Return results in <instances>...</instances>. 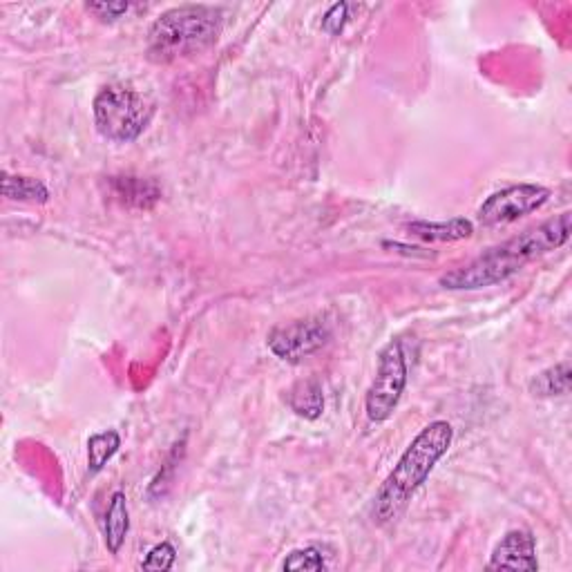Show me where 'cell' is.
I'll list each match as a JSON object with an SVG mask.
<instances>
[{
	"mask_svg": "<svg viewBox=\"0 0 572 572\" xmlns=\"http://www.w3.org/2000/svg\"><path fill=\"white\" fill-rule=\"evenodd\" d=\"M570 213H561L535 228L519 233L459 269L441 275V286L450 291H476L517 275L528 262L557 251L570 240Z\"/></svg>",
	"mask_w": 572,
	"mask_h": 572,
	"instance_id": "6da1fadb",
	"label": "cell"
},
{
	"mask_svg": "<svg viewBox=\"0 0 572 572\" xmlns=\"http://www.w3.org/2000/svg\"><path fill=\"white\" fill-rule=\"evenodd\" d=\"M452 441L454 429L447 421H434L421 429V434L414 438L412 445L400 456L392 474L387 476L385 483L376 492L374 521L378 526H387V523L400 519V514L407 510L414 494L429 479L436 463L450 450Z\"/></svg>",
	"mask_w": 572,
	"mask_h": 572,
	"instance_id": "7a4b0ae2",
	"label": "cell"
},
{
	"mask_svg": "<svg viewBox=\"0 0 572 572\" xmlns=\"http://www.w3.org/2000/svg\"><path fill=\"white\" fill-rule=\"evenodd\" d=\"M224 12L215 5H179L161 14L148 32V59L175 63L211 47L222 32Z\"/></svg>",
	"mask_w": 572,
	"mask_h": 572,
	"instance_id": "3957f363",
	"label": "cell"
},
{
	"mask_svg": "<svg viewBox=\"0 0 572 572\" xmlns=\"http://www.w3.org/2000/svg\"><path fill=\"white\" fill-rule=\"evenodd\" d=\"M94 126L99 135L114 143L139 139L155 117V103L146 94L126 83H110L101 88L92 103Z\"/></svg>",
	"mask_w": 572,
	"mask_h": 572,
	"instance_id": "277c9868",
	"label": "cell"
},
{
	"mask_svg": "<svg viewBox=\"0 0 572 572\" xmlns=\"http://www.w3.org/2000/svg\"><path fill=\"white\" fill-rule=\"evenodd\" d=\"M407 360L400 340H392L380 351L374 383L365 396V412L371 423H385L392 418L407 387Z\"/></svg>",
	"mask_w": 572,
	"mask_h": 572,
	"instance_id": "5b68a950",
	"label": "cell"
},
{
	"mask_svg": "<svg viewBox=\"0 0 572 572\" xmlns=\"http://www.w3.org/2000/svg\"><path fill=\"white\" fill-rule=\"evenodd\" d=\"M550 199V190L537 184H519L499 190L490 195L479 208L481 226H505L517 222L539 208Z\"/></svg>",
	"mask_w": 572,
	"mask_h": 572,
	"instance_id": "8992f818",
	"label": "cell"
},
{
	"mask_svg": "<svg viewBox=\"0 0 572 572\" xmlns=\"http://www.w3.org/2000/svg\"><path fill=\"white\" fill-rule=\"evenodd\" d=\"M331 340V327L322 318L298 320L284 324L271 331L266 345L275 356L291 365H298L304 358H309L320 351Z\"/></svg>",
	"mask_w": 572,
	"mask_h": 572,
	"instance_id": "52a82bcc",
	"label": "cell"
},
{
	"mask_svg": "<svg viewBox=\"0 0 572 572\" xmlns=\"http://www.w3.org/2000/svg\"><path fill=\"white\" fill-rule=\"evenodd\" d=\"M490 570H539L537 541L530 530H510L490 557Z\"/></svg>",
	"mask_w": 572,
	"mask_h": 572,
	"instance_id": "ba28073f",
	"label": "cell"
},
{
	"mask_svg": "<svg viewBox=\"0 0 572 572\" xmlns=\"http://www.w3.org/2000/svg\"><path fill=\"white\" fill-rule=\"evenodd\" d=\"M112 195L123 206L130 208H152L161 199V188L150 179L141 177H110Z\"/></svg>",
	"mask_w": 572,
	"mask_h": 572,
	"instance_id": "9c48e42d",
	"label": "cell"
},
{
	"mask_svg": "<svg viewBox=\"0 0 572 572\" xmlns=\"http://www.w3.org/2000/svg\"><path fill=\"white\" fill-rule=\"evenodd\" d=\"M130 532V510H128V499L121 490L112 494L108 512H106V523H103V539H106V546L110 550V555H119V550L123 548V543L128 539Z\"/></svg>",
	"mask_w": 572,
	"mask_h": 572,
	"instance_id": "30bf717a",
	"label": "cell"
},
{
	"mask_svg": "<svg viewBox=\"0 0 572 572\" xmlns=\"http://www.w3.org/2000/svg\"><path fill=\"white\" fill-rule=\"evenodd\" d=\"M407 231L425 242H459L467 240L474 233V224L470 219L454 217L450 222H412Z\"/></svg>",
	"mask_w": 572,
	"mask_h": 572,
	"instance_id": "8fae6325",
	"label": "cell"
},
{
	"mask_svg": "<svg viewBox=\"0 0 572 572\" xmlns=\"http://www.w3.org/2000/svg\"><path fill=\"white\" fill-rule=\"evenodd\" d=\"M284 400L295 414L300 418H307V421H316V418H320L324 412L322 385L313 378L295 383L289 392H286Z\"/></svg>",
	"mask_w": 572,
	"mask_h": 572,
	"instance_id": "7c38bea8",
	"label": "cell"
},
{
	"mask_svg": "<svg viewBox=\"0 0 572 572\" xmlns=\"http://www.w3.org/2000/svg\"><path fill=\"white\" fill-rule=\"evenodd\" d=\"M3 197L12 199V202H30V204H47L50 202V190L34 177L23 175H9L7 170L3 173Z\"/></svg>",
	"mask_w": 572,
	"mask_h": 572,
	"instance_id": "4fadbf2b",
	"label": "cell"
},
{
	"mask_svg": "<svg viewBox=\"0 0 572 572\" xmlns=\"http://www.w3.org/2000/svg\"><path fill=\"white\" fill-rule=\"evenodd\" d=\"M530 392L539 398L566 396L570 392V365L559 362V365L541 371L530 380Z\"/></svg>",
	"mask_w": 572,
	"mask_h": 572,
	"instance_id": "5bb4252c",
	"label": "cell"
},
{
	"mask_svg": "<svg viewBox=\"0 0 572 572\" xmlns=\"http://www.w3.org/2000/svg\"><path fill=\"white\" fill-rule=\"evenodd\" d=\"M119 447H121V436L114 432V429L92 434L88 441V470L92 474L101 472L112 456L119 452Z\"/></svg>",
	"mask_w": 572,
	"mask_h": 572,
	"instance_id": "9a60e30c",
	"label": "cell"
},
{
	"mask_svg": "<svg viewBox=\"0 0 572 572\" xmlns=\"http://www.w3.org/2000/svg\"><path fill=\"white\" fill-rule=\"evenodd\" d=\"M284 570H324L327 564L320 555L318 548H302V550H293L289 557L284 559L282 564Z\"/></svg>",
	"mask_w": 572,
	"mask_h": 572,
	"instance_id": "2e32d148",
	"label": "cell"
},
{
	"mask_svg": "<svg viewBox=\"0 0 572 572\" xmlns=\"http://www.w3.org/2000/svg\"><path fill=\"white\" fill-rule=\"evenodd\" d=\"M175 559H177V550L173 543H159V546L152 548L146 559L141 561V568L143 570H170L175 566Z\"/></svg>",
	"mask_w": 572,
	"mask_h": 572,
	"instance_id": "e0dca14e",
	"label": "cell"
},
{
	"mask_svg": "<svg viewBox=\"0 0 572 572\" xmlns=\"http://www.w3.org/2000/svg\"><path fill=\"white\" fill-rule=\"evenodd\" d=\"M349 21V5L347 3H336L322 18V30L329 34H340L345 30V25Z\"/></svg>",
	"mask_w": 572,
	"mask_h": 572,
	"instance_id": "ac0fdd59",
	"label": "cell"
},
{
	"mask_svg": "<svg viewBox=\"0 0 572 572\" xmlns=\"http://www.w3.org/2000/svg\"><path fill=\"white\" fill-rule=\"evenodd\" d=\"M85 9L92 12L103 23H114L117 18H121L123 14L128 12L130 5L128 3H88L85 5Z\"/></svg>",
	"mask_w": 572,
	"mask_h": 572,
	"instance_id": "d6986e66",
	"label": "cell"
}]
</instances>
